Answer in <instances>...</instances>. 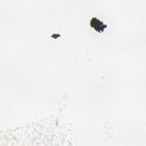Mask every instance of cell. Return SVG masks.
I'll use <instances>...</instances> for the list:
<instances>
[{"mask_svg": "<svg viewBox=\"0 0 146 146\" xmlns=\"http://www.w3.org/2000/svg\"><path fill=\"white\" fill-rule=\"evenodd\" d=\"M90 26L96 31L99 33L103 32L107 27V25L104 24L103 22L100 21L97 18L94 17L90 21Z\"/></svg>", "mask_w": 146, "mask_h": 146, "instance_id": "obj_1", "label": "cell"}]
</instances>
